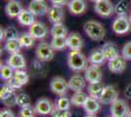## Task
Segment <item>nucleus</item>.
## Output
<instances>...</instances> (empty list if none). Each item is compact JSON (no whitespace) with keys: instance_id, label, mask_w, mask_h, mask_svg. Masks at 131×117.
<instances>
[{"instance_id":"obj_1","label":"nucleus","mask_w":131,"mask_h":117,"mask_svg":"<svg viewBox=\"0 0 131 117\" xmlns=\"http://www.w3.org/2000/svg\"><path fill=\"white\" fill-rule=\"evenodd\" d=\"M68 66L73 71H81L87 68V59L80 50H71L68 55Z\"/></svg>"},{"instance_id":"obj_2","label":"nucleus","mask_w":131,"mask_h":117,"mask_svg":"<svg viewBox=\"0 0 131 117\" xmlns=\"http://www.w3.org/2000/svg\"><path fill=\"white\" fill-rule=\"evenodd\" d=\"M84 31L94 41L103 40L106 35V30L102 23L96 21H88L83 25Z\"/></svg>"},{"instance_id":"obj_3","label":"nucleus","mask_w":131,"mask_h":117,"mask_svg":"<svg viewBox=\"0 0 131 117\" xmlns=\"http://www.w3.org/2000/svg\"><path fill=\"white\" fill-rule=\"evenodd\" d=\"M36 59L40 61H50L54 58V49L47 42H40L35 49Z\"/></svg>"},{"instance_id":"obj_4","label":"nucleus","mask_w":131,"mask_h":117,"mask_svg":"<svg viewBox=\"0 0 131 117\" xmlns=\"http://www.w3.org/2000/svg\"><path fill=\"white\" fill-rule=\"evenodd\" d=\"M129 107L124 100L117 99L111 105V113L114 117H127L129 114Z\"/></svg>"},{"instance_id":"obj_5","label":"nucleus","mask_w":131,"mask_h":117,"mask_svg":"<svg viewBox=\"0 0 131 117\" xmlns=\"http://www.w3.org/2000/svg\"><path fill=\"white\" fill-rule=\"evenodd\" d=\"M112 28L114 32L117 35H123V34L128 33L131 28L130 20L127 17H117L113 22Z\"/></svg>"},{"instance_id":"obj_6","label":"nucleus","mask_w":131,"mask_h":117,"mask_svg":"<svg viewBox=\"0 0 131 117\" xmlns=\"http://www.w3.org/2000/svg\"><path fill=\"white\" fill-rule=\"evenodd\" d=\"M94 9L99 16L103 18H109L115 13V6L110 0H100L96 2Z\"/></svg>"},{"instance_id":"obj_7","label":"nucleus","mask_w":131,"mask_h":117,"mask_svg":"<svg viewBox=\"0 0 131 117\" xmlns=\"http://www.w3.org/2000/svg\"><path fill=\"white\" fill-rule=\"evenodd\" d=\"M68 89H70L69 88V82L66 81L63 77H60V76L54 77L50 82V90L56 95H65Z\"/></svg>"},{"instance_id":"obj_8","label":"nucleus","mask_w":131,"mask_h":117,"mask_svg":"<svg viewBox=\"0 0 131 117\" xmlns=\"http://www.w3.org/2000/svg\"><path fill=\"white\" fill-rule=\"evenodd\" d=\"M117 99H118V91L115 89V86L108 85V86H105V89L99 100L101 103H104V105H112Z\"/></svg>"},{"instance_id":"obj_9","label":"nucleus","mask_w":131,"mask_h":117,"mask_svg":"<svg viewBox=\"0 0 131 117\" xmlns=\"http://www.w3.org/2000/svg\"><path fill=\"white\" fill-rule=\"evenodd\" d=\"M28 10L34 16H44L48 14L49 8L45 0H31L28 5Z\"/></svg>"},{"instance_id":"obj_10","label":"nucleus","mask_w":131,"mask_h":117,"mask_svg":"<svg viewBox=\"0 0 131 117\" xmlns=\"http://www.w3.org/2000/svg\"><path fill=\"white\" fill-rule=\"evenodd\" d=\"M103 73L100 68V66L91 64L85 69V79L89 83H96V82H102Z\"/></svg>"},{"instance_id":"obj_11","label":"nucleus","mask_w":131,"mask_h":117,"mask_svg":"<svg viewBox=\"0 0 131 117\" xmlns=\"http://www.w3.org/2000/svg\"><path fill=\"white\" fill-rule=\"evenodd\" d=\"M33 107L35 109V112L38 113L39 115H49L54 110L53 103L51 102V100H49L48 99H45V98L39 99L35 102Z\"/></svg>"},{"instance_id":"obj_12","label":"nucleus","mask_w":131,"mask_h":117,"mask_svg":"<svg viewBox=\"0 0 131 117\" xmlns=\"http://www.w3.org/2000/svg\"><path fill=\"white\" fill-rule=\"evenodd\" d=\"M7 64L9 67H11L14 70H19V69H25L27 67V61L25 57L22 54L17 53V54H13L8 58L7 60Z\"/></svg>"},{"instance_id":"obj_13","label":"nucleus","mask_w":131,"mask_h":117,"mask_svg":"<svg viewBox=\"0 0 131 117\" xmlns=\"http://www.w3.org/2000/svg\"><path fill=\"white\" fill-rule=\"evenodd\" d=\"M23 10L22 3L19 0H11L5 6L6 15L10 18H18Z\"/></svg>"},{"instance_id":"obj_14","label":"nucleus","mask_w":131,"mask_h":117,"mask_svg":"<svg viewBox=\"0 0 131 117\" xmlns=\"http://www.w3.org/2000/svg\"><path fill=\"white\" fill-rule=\"evenodd\" d=\"M29 33L35 39H43L48 34V28L41 22H35L31 27H29Z\"/></svg>"},{"instance_id":"obj_15","label":"nucleus","mask_w":131,"mask_h":117,"mask_svg":"<svg viewBox=\"0 0 131 117\" xmlns=\"http://www.w3.org/2000/svg\"><path fill=\"white\" fill-rule=\"evenodd\" d=\"M126 60L122 56H118L109 61L108 67L110 71L113 73H121L125 70L126 67Z\"/></svg>"},{"instance_id":"obj_16","label":"nucleus","mask_w":131,"mask_h":117,"mask_svg":"<svg viewBox=\"0 0 131 117\" xmlns=\"http://www.w3.org/2000/svg\"><path fill=\"white\" fill-rule=\"evenodd\" d=\"M64 18H65V14H64L63 7L53 5L49 8L48 19L50 20V22H53V24L54 23H61L64 21Z\"/></svg>"},{"instance_id":"obj_17","label":"nucleus","mask_w":131,"mask_h":117,"mask_svg":"<svg viewBox=\"0 0 131 117\" xmlns=\"http://www.w3.org/2000/svg\"><path fill=\"white\" fill-rule=\"evenodd\" d=\"M68 8L72 15H81L86 11L87 4L85 0H70Z\"/></svg>"},{"instance_id":"obj_18","label":"nucleus","mask_w":131,"mask_h":117,"mask_svg":"<svg viewBox=\"0 0 131 117\" xmlns=\"http://www.w3.org/2000/svg\"><path fill=\"white\" fill-rule=\"evenodd\" d=\"M102 51L105 56V59L107 61H111L113 59H115L116 57L119 56L118 53V48L114 42H107L102 46Z\"/></svg>"},{"instance_id":"obj_19","label":"nucleus","mask_w":131,"mask_h":117,"mask_svg":"<svg viewBox=\"0 0 131 117\" xmlns=\"http://www.w3.org/2000/svg\"><path fill=\"white\" fill-rule=\"evenodd\" d=\"M85 81H86V79L82 77L80 74H74L68 81L69 82V88L73 92L82 91L83 88L85 87Z\"/></svg>"},{"instance_id":"obj_20","label":"nucleus","mask_w":131,"mask_h":117,"mask_svg":"<svg viewBox=\"0 0 131 117\" xmlns=\"http://www.w3.org/2000/svg\"><path fill=\"white\" fill-rule=\"evenodd\" d=\"M82 38L77 32H71L67 37V46L70 50H80L82 48Z\"/></svg>"},{"instance_id":"obj_21","label":"nucleus","mask_w":131,"mask_h":117,"mask_svg":"<svg viewBox=\"0 0 131 117\" xmlns=\"http://www.w3.org/2000/svg\"><path fill=\"white\" fill-rule=\"evenodd\" d=\"M35 17L36 16H34L28 9H24L18 17V22L24 27H31L33 23L36 22Z\"/></svg>"},{"instance_id":"obj_22","label":"nucleus","mask_w":131,"mask_h":117,"mask_svg":"<svg viewBox=\"0 0 131 117\" xmlns=\"http://www.w3.org/2000/svg\"><path fill=\"white\" fill-rule=\"evenodd\" d=\"M83 108L86 112V114H96L101 109V102L99 100L89 97L83 106Z\"/></svg>"},{"instance_id":"obj_23","label":"nucleus","mask_w":131,"mask_h":117,"mask_svg":"<svg viewBox=\"0 0 131 117\" xmlns=\"http://www.w3.org/2000/svg\"><path fill=\"white\" fill-rule=\"evenodd\" d=\"M104 89H105V86L102 82L89 83V86H88V94H89V97L94 98L96 100H100Z\"/></svg>"},{"instance_id":"obj_24","label":"nucleus","mask_w":131,"mask_h":117,"mask_svg":"<svg viewBox=\"0 0 131 117\" xmlns=\"http://www.w3.org/2000/svg\"><path fill=\"white\" fill-rule=\"evenodd\" d=\"M88 61L91 62V64H96V66H101L106 61L105 56L103 54L102 49H95L93 50L88 58Z\"/></svg>"},{"instance_id":"obj_25","label":"nucleus","mask_w":131,"mask_h":117,"mask_svg":"<svg viewBox=\"0 0 131 117\" xmlns=\"http://www.w3.org/2000/svg\"><path fill=\"white\" fill-rule=\"evenodd\" d=\"M22 48V44L20 42V39H10V40H6L5 43V50L9 54H17L20 53V50Z\"/></svg>"},{"instance_id":"obj_26","label":"nucleus","mask_w":131,"mask_h":117,"mask_svg":"<svg viewBox=\"0 0 131 117\" xmlns=\"http://www.w3.org/2000/svg\"><path fill=\"white\" fill-rule=\"evenodd\" d=\"M129 11V3L127 0H119L115 5V13L117 17H126Z\"/></svg>"},{"instance_id":"obj_27","label":"nucleus","mask_w":131,"mask_h":117,"mask_svg":"<svg viewBox=\"0 0 131 117\" xmlns=\"http://www.w3.org/2000/svg\"><path fill=\"white\" fill-rule=\"evenodd\" d=\"M89 98L87 94H85L84 92L79 91V92H74V94L71 97V103L75 106H83L85 105L86 100Z\"/></svg>"},{"instance_id":"obj_28","label":"nucleus","mask_w":131,"mask_h":117,"mask_svg":"<svg viewBox=\"0 0 131 117\" xmlns=\"http://www.w3.org/2000/svg\"><path fill=\"white\" fill-rule=\"evenodd\" d=\"M50 32H51L52 37H67L68 29L62 22L61 23H54Z\"/></svg>"},{"instance_id":"obj_29","label":"nucleus","mask_w":131,"mask_h":117,"mask_svg":"<svg viewBox=\"0 0 131 117\" xmlns=\"http://www.w3.org/2000/svg\"><path fill=\"white\" fill-rule=\"evenodd\" d=\"M51 47L54 51H62L64 50L67 46V37H52L50 42Z\"/></svg>"},{"instance_id":"obj_30","label":"nucleus","mask_w":131,"mask_h":117,"mask_svg":"<svg viewBox=\"0 0 131 117\" xmlns=\"http://www.w3.org/2000/svg\"><path fill=\"white\" fill-rule=\"evenodd\" d=\"M19 39H20V42L22 44V47H24V48H31L34 44V41H35V38L29 32L23 33L22 35H20Z\"/></svg>"},{"instance_id":"obj_31","label":"nucleus","mask_w":131,"mask_h":117,"mask_svg":"<svg viewBox=\"0 0 131 117\" xmlns=\"http://www.w3.org/2000/svg\"><path fill=\"white\" fill-rule=\"evenodd\" d=\"M14 73H15V70L11 67H9L8 64L1 66V68H0V77H1V79L8 81L9 79H11L14 76Z\"/></svg>"},{"instance_id":"obj_32","label":"nucleus","mask_w":131,"mask_h":117,"mask_svg":"<svg viewBox=\"0 0 131 117\" xmlns=\"http://www.w3.org/2000/svg\"><path fill=\"white\" fill-rule=\"evenodd\" d=\"M71 100L67 98V97H61L58 100H56V103H55V107L58 108V109H64V110H69L70 107H71Z\"/></svg>"},{"instance_id":"obj_33","label":"nucleus","mask_w":131,"mask_h":117,"mask_svg":"<svg viewBox=\"0 0 131 117\" xmlns=\"http://www.w3.org/2000/svg\"><path fill=\"white\" fill-rule=\"evenodd\" d=\"M14 78L16 79L19 83L22 86L27 84V82L29 81V76L26 71H24L23 69H19V70H15L14 73Z\"/></svg>"},{"instance_id":"obj_34","label":"nucleus","mask_w":131,"mask_h":117,"mask_svg":"<svg viewBox=\"0 0 131 117\" xmlns=\"http://www.w3.org/2000/svg\"><path fill=\"white\" fill-rule=\"evenodd\" d=\"M31 100L30 97L26 94V93H20L17 95V106L20 107H25V106H30Z\"/></svg>"},{"instance_id":"obj_35","label":"nucleus","mask_w":131,"mask_h":117,"mask_svg":"<svg viewBox=\"0 0 131 117\" xmlns=\"http://www.w3.org/2000/svg\"><path fill=\"white\" fill-rule=\"evenodd\" d=\"M13 93H15V90L13 89L12 87H10L7 83L4 84V85L1 87V89H0V99H1V100H6V99L9 98Z\"/></svg>"},{"instance_id":"obj_36","label":"nucleus","mask_w":131,"mask_h":117,"mask_svg":"<svg viewBox=\"0 0 131 117\" xmlns=\"http://www.w3.org/2000/svg\"><path fill=\"white\" fill-rule=\"evenodd\" d=\"M4 33H5V39L6 40H10V39H17L19 38V31L15 27H8L4 29Z\"/></svg>"},{"instance_id":"obj_37","label":"nucleus","mask_w":131,"mask_h":117,"mask_svg":"<svg viewBox=\"0 0 131 117\" xmlns=\"http://www.w3.org/2000/svg\"><path fill=\"white\" fill-rule=\"evenodd\" d=\"M34 113H36L34 107H32L31 106H25V107H21L19 111V117H34Z\"/></svg>"},{"instance_id":"obj_38","label":"nucleus","mask_w":131,"mask_h":117,"mask_svg":"<svg viewBox=\"0 0 131 117\" xmlns=\"http://www.w3.org/2000/svg\"><path fill=\"white\" fill-rule=\"evenodd\" d=\"M41 62L42 61H35L32 62V72H34L35 74H39V75H41V74H44L45 73V70H44V67L41 64Z\"/></svg>"},{"instance_id":"obj_39","label":"nucleus","mask_w":131,"mask_h":117,"mask_svg":"<svg viewBox=\"0 0 131 117\" xmlns=\"http://www.w3.org/2000/svg\"><path fill=\"white\" fill-rule=\"evenodd\" d=\"M52 117H71V113L70 110H64V109H58L55 107L54 110L51 113Z\"/></svg>"},{"instance_id":"obj_40","label":"nucleus","mask_w":131,"mask_h":117,"mask_svg":"<svg viewBox=\"0 0 131 117\" xmlns=\"http://www.w3.org/2000/svg\"><path fill=\"white\" fill-rule=\"evenodd\" d=\"M121 53H122V57L125 60H131V41H128L124 44V46L122 47Z\"/></svg>"},{"instance_id":"obj_41","label":"nucleus","mask_w":131,"mask_h":117,"mask_svg":"<svg viewBox=\"0 0 131 117\" xmlns=\"http://www.w3.org/2000/svg\"><path fill=\"white\" fill-rule=\"evenodd\" d=\"M2 102L7 106H14L17 105V94L13 93L9 98H7L6 100H2Z\"/></svg>"},{"instance_id":"obj_42","label":"nucleus","mask_w":131,"mask_h":117,"mask_svg":"<svg viewBox=\"0 0 131 117\" xmlns=\"http://www.w3.org/2000/svg\"><path fill=\"white\" fill-rule=\"evenodd\" d=\"M6 83L8 84V85H9L10 87H12V88H13L14 90L20 89V88H22V87H23L22 85H21V84L19 83V82L17 81L16 79L14 78V76H13V77H12L11 79H9V80H8V81H7Z\"/></svg>"},{"instance_id":"obj_43","label":"nucleus","mask_w":131,"mask_h":117,"mask_svg":"<svg viewBox=\"0 0 131 117\" xmlns=\"http://www.w3.org/2000/svg\"><path fill=\"white\" fill-rule=\"evenodd\" d=\"M0 117H16L15 116V113L8 109V108H5V109H2L1 112H0Z\"/></svg>"},{"instance_id":"obj_44","label":"nucleus","mask_w":131,"mask_h":117,"mask_svg":"<svg viewBox=\"0 0 131 117\" xmlns=\"http://www.w3.org/2000/svg\"><path fill=\"white\" fill-rule=\"evenodd\" d=\"M50 2L55 6H61V7H63V6L65 5H68V0H50Z\"/></svg>"},{"instance_id":"obj_45","label":"nucleus","mask_w":131,"mask_h":117,"mask_svg":"<svg viewBox=\"0 0 131 117\" xmlns=\"http://www.w3.org/2000/svg\"><path fill=\"white\" fill-rule=\"evenodd\" d=\"M124 96H125L127 99L131 100V84L126 86L125 90H124Z\"/></svg>"},{"instance_id":"obj_46","label":"nucleus","mask_w":131,"mask_h":117,"mask_svg":"<svg viewBox=\"0 0 131 117\" xmlns=\"http://www.w3.org/2000/svg\"><path fill=\"white\" fill-rule=\"evenodd\" d=\"M0 34H1V36H0V40L2 41V40H4V39H5V33H4V29H3V28H1V30H0Z\"/></svg>"},{"instance_id":"obj_47","label":"nucleus","mask_w":131,"mask_h":117,"mask_svg":"<svg viewBox=\"0 0 131 117\" xmlns=\"http://www.w3.org/2000/svg\"><path fill=\"white\" fill-rule=\"evenodd\" d=\"M84 117H96V115L95 114H86Z\"/></svg>"},{"instance_id":"obj_48","label":"nucleus","mask_w":131,"mask_h":117,"mask_svg":"<svg viewBox=\"0 0 131 117\" xmlns=\"http://www.w3.org/2000/svg\"><path fill=\"white\" fill-rule=\"evenodd\" d=\"M90 1H92V2H94V3H96V2H98V1H100V0H90Z\"/></svg>"},{"instance_id":"obj_49","label":"nucleus","mask_w":131,"mask_h":117,"mask_svg":"<svg viewBox=\"0 0 131 117\" xmlns=\"http://www.w3.org/2000/svg\"><path fill=\"white\" fill-rule=\"evenodd\" d=\"M127 117H131V111L129 112V114H128V116H127Z\"/></svg>"},{"instance_id":"obj_50","label":"nucleus","mask_w":131,"mask_h":117,"mask_svg":"<svg viewBox=\"0 0 131 117\" xmlns=\"http://www.w3.org/2000/svg\"><path fill=\"white\" fill-rule=\"evenodd\" d=\"M129 20H130V22H131V13H130V17H129Z\"/></svg>"},{"instance_id":"obj_51","label":"nucleus","mask_w":131,"mask_h":117,"mask_svg":"<svg viewBox=\"0 0 131 117\" xmlns=\"http://www.w3.org/2000/svg\"><path fill=\"white\" fill-rule=\"evenodd\" d=\"M108 117H114V116H112V115H111V116H108Z\"/></svg>"},{"instance_id":"obj_52","label":"nucleus","mask_w":131,"mask_h":117,"mask_svg":"<svg viewBox=\"0 0 131 117\" xmlns=\"http://www.w3.org/2000/svg\"><path fill=\"white\" fill-rule=\"evenodd\" d=\"M9 1H11V0H9Z\"/></svg>"}]
</instances>
